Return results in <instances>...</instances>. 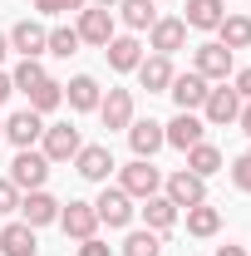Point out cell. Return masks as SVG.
<instances>
[{"label": "cell", "mask_w": 251, "mask_h": 256, "mask_svg": "<svg viewBox=\"0 0 251 256\" xmlns=\"http://www.w3.org/2000/svg\"><path fill=\"white\" fill-rule=\"evenodd\" d=\"M50 168H54V162L44 158V153L20 148V153H15V162H10V182H15L20 192H40L44 182H50Z\"/></svg>", "instance_id": "obj_1"}, {"label": "cell", "mask_w": 251, "mask_h": 256, "mask_svg": "<svg viewBox=\"0 0 251 256\" xmlns=\"http://www.w3.org/2000/svg\"><path fill=\"white\" fill-rule=\"evenodd\" d=\"M162 197L182 212V207H197V202H207V178H197V172H188V168H178L168 182H162Z\"/></svg>", "instance_id": "obj_2"}, {"label": "cell", "mask_w": 251, "mask_h": 256, "mask_svg": "<svg viewBox=\"0 0 251 256\" xmlns=\"http://www.w3.org/2000/svg\"><path fill=\"white\" fill-rule=\"evenodd\" d=\"M118 188L128 192V197H153V192H162V172L153 168V158H133L118 172Z\"/></svg>", "instance_id": "obj_3"}, {"label": "cell", "mask_w": 251, "mask_h": 256, "mask_svg": "<svg viewBox=\"0 0 251 256\" xmlns=\"http://www.w3.org/2000/svg\"><path fill=\"white\" fill-rule=\"evenodd\" d=\"M182 44H188V25H182L178 15H158V20H153V30H148V50L172 60Z\"/></svg>", "instance_id": "obj_4"}, {"label": "cell", "mask_w": 251, "mask_h": 256, "mask_svg": "<svg viewBox=\"0 0 251 256\" xmlns=\"http://www.w3.org/2000/svg\"><path fill=\"white\" fill-rule=\"evenodd\" d=\"M192 69H197L207 84H212V79L226 84V74H232V50L217 44V40H212V44H197V50H192Z\"/></svg>", "instance_id": "obj_5"}, {"label": "cell", "mask_w": 251, "mask_h": 256, "mask_svg": "<svg viewBox=\"0 0 251 256\" xmlns=\"http://www.w3.org/2000/svg\"><path fill=\"white\" fill-rule=\"evenodd\" d=\"M168 94H172V104H178V114H197V108L207 104V79H202L197 69H188V74H172Z\"/></svg>", "instance_id": "obj_6"}, {"label": "cell", "mask_w": 251, "mask_h": 256, "mask_svg": "<svg viewBox=\"0 0 251 256\" xmlns=\"http://www.w3.org/2000/svg\"><path fill=\"white\" fill-rule=\"evenodd\" d=\"M60 207H64V202H54V197H50V192L40 188V192H25V197H20V207H15V212H20V222H25V226H34V232H40V226H50V222H60Z\"/></svg>", "instance_id": "obj_7"}, {"label": "cell", "mask_w": 251, "mask_h": 256, "mask_svg": "<svg viewBox=\"0 0 251 256\" xmlns=\"http://www.w3.org/2000/svg\"><path fill=\"white\" fill-rule=\"evenodd\" d=\"M60 226H64V236H74V242H89L98 232V212H94V202H64L60 207Z\"/></svg>", "instance_id": "obj_8"}, {"label": "cell", "mask_w": 251, "mask_h": 256, "mask_svg": "<svg viewBox=\"0 0 251 256\" xmlns=\"http://www.w3.org/2000/svg\"><path fill=\"white\" fill-rule=\"evenodd\" d=\"M162 143L168 148H197V143H207V124L197 118V114H178L172 124H162Z\"/></svg>", "instance_id": "obj_9"}, {"label": "cell", "mask_w": 251, "mask_h": 256, "mask_svg": "<svg viewBox=\"0 0 251 256\" xmlns=\"http://www.w3.org/2000/svg\"><path fill=\"white\" fill-rule=\"evenodd\" d=\"M79 40L84 44H94V50H104L108 40H114V10H104V5H94V10H79Z\"/></svg>", "instance_id": "obj_10"}, {"label": "cell", "mask_w": 251, "mask_h": 256, "mask_svg": "<svg viewBox=\"0 0 251 256\" xmlns=\"http://www.w3.org/2000/svg\"><path fill=\"white\" fill-rule=\"evenodd\" d=\"M202 114H207V124H236V114H242V94L232 89V84H217V89H207V104H202Z\"/></svg>", "instance_id": "obj_11"}, {"label": "cell", "mask_w": 251, "mask_h": 256, "mask_svg": "<svg viewBox=\"0 0 251 256\" xmlns=\"http://www.w3.org/2000/svg\"><path fill=\"white\" fill-rule=\"evenodd\" d=\"M40 143H44V158H50V162H69L79 148H84V143H79V128H74V124H50Z\"/></svg>", "instance_id": "obj_12"}, {"label": "cell", "mask_w": 251, "mask_h": 256, "mask_svg": "<svg viewBox=\"0 0 251 256\" xmlns=\"http://www.w3.org/2000/svg\"><path fill=\"white\" fill-rule=\"evenodd\" d=\"M94 212H98L104 226H128V222H133V197H128L124 188H104L98 202H94Z\"/></svg>", "instance_id": "obj_13"}, {"label": "cell", "mask_w": 251, "mask_h": 256, "mask_svg": "<svg viewBox=\"0 0 251 256\" xmlns=\"http://www.w3.org/2000/svg\"><path fill=\"white\" fill-rule=\"evenodd\" d=\"M5 138H10L15 148H34V143L44 138V118H40L34 108H20V114L5 118Z\"/></svg>", "instance_id": "obj_14"}, {"label": "cell", "mask_w": 251, "mask_h": 256, "mask_svg": "<svg viewBox=\"0 0 251 256\" xmlns=\"http://www.w3.org/2000/svg\"><path fill=\"white\" fill-rule=\"evenodd\" d=\"M104 60H108V69H118V74L138 69V64H143V44H138V34H114V40L104 44Z\"/></svg>", "instance_id": "obj_15"}, {"label": "cell", "mask_w": 251, "mask_h": 256, "mask_svg": "<svg viewBox=\"0 0 251 256\" xmlns=\"http://www.w3.org/2000/svg\"><path fill=\"white\" fill-rule=\"evenodd\" d=\"M74 168H79V178H89V182H108V172H114V153H108L104 143H89V148L74 153Z\"/></svg>", "instance_id": "obj_16"}, {"label": "cell", "mask_w": 251, "mask_h": 256, "mask_svg": "<svg viewBox=\"0 0 251 256\" xmlns=\"http://www.w3.org/2000/svg\"><path fill=\"white\" fill-rule=\"evenodd\" d=\"M98 118H104V128H128L133 124V89H108L98 98Z\"/></svg>", "instance_id": "obj_17"}, {"label": "cell", "mask_w": 251, "mask_h": 256, "mask_svg": "<svg viewBox=\"0 0 251 256\" xmlns=\"http://www.w3.org/2000/svg\"><path fill=\"white\" fill-rule=\"evenodd\" d=\"M128 148H133V158H153L162 148V124L158 118H133L128 124Z\"/></svg>", "instance_id": "obj_18"}, {"label": "cell", "mask_w": 251, "mask_h": 256, "mask_svg": "<svg viewBox=\"0 0 251 256\" xmlns=\"http://www.w3.org/2000/svg\"><path fill=\"white\" fill-rule=\"evenodd\" d=\"M64 98H69V108H74V114H89V108H98L104 89H98L94 74H74V79L64 84Z\"/></svg>", "instance_id": "obj_19"}, {"label": "cell", "mask_w": 251, "mask_h": 256, "mask_svg": "<svg viewBox=\"0 0 251 256\" xmlns=\"http://www.w3.org/2000/svg\"><path fill=\"white\" fill-rule=\"evenodd\" d=\"M44 44H50V30H44V25H34V20H20V25L10 30V50H20L25 60H40V54H44Z\"/></svg>", "instance_id": "obj_20"}, {"label": "cell", "mask_w": 251, "mask_h": 256, "mask_svg": "<svg viewBox=\"0 0 251 256\" xmlns=\"http://www.w3.org/2000/svg\"><path fill=\"white\" fill-rule=\"evenodd\" d=\"M138 84H143L148 94H168V84H172V60H168V54H148V60L138 64Z\"/></svg>", "instance_id": "obj_21"}, {"label": "cell", "mask_w": 251, "mask_h": 256, "mask_svg": "<svg viewBox=\"0 0 251 256\" xmlns=\"http://www.w3.org/2000/svg\"><path fill=\"white\" fill-rule=\"evenodd\" d=\"M222 20H226V5L222 0H188V15H182L188 30H217Z\"/></svg>", "instance_id": "obj_22"}, {"label": "cell", "mask_w": 251, "mask_h": 256, "mask_svg": "<svg viewBox=\"0 0 251 256\" xmlns=\"http://www.w3.org/2000/svg\"><path fill=\"white\" fill-rule=\"evenodd\" d=\"M40 252V242H34V226L25 222H10L0 232V256H34Z\"/></svg>", "instance_id": "obj_23"}, {"label": "cell", "mask_w": 251, "mask_h": 256, "mask_svg": "<svg viewBox=\"0 0 251 256\" xmlns=\"http://www.w3.org/2000/svg\"><path fill=\"white\" fill-rule=\"evenodd\" d=\"M217 34H222L217 44H226L232 54H236V50H251V15H226L217 25Z\"/></svg>", "instance_id": "obj_24"}, {"label": "cell", "mask_w": 251, "mask_h": 256, "mask_svg": "<svg viewBox=\"0 0 251 256\" xmlns=\"http://www.w3.org/2000/svg\"><path fill=\"white\" fill-rule=\"evenodd\" d=\"M143 222H148V232H168V226L178 222V207L162 192H153V197H143Z\"/></svg>", "instance_id": "obj_25"}, {"label": "cell", "mask_w": 251, "mask_h": 256, "mask_svg": "<svg viewBox=\"0 0 251 256\" xmlns=\"http://www.w3.org/2000/svg\"><path fill=\"white\" fill-rule=\"evenodd\" d=\"M118 20H124L128 30H153L158 5L153 0H118Z\"/></svg>", "instance_id": "obj_26"}, {"label": "cell", "mask_w": 251, "mask_h": 256, "mask_svg": "<svg viewBox=\"0 0 251 256\" xmlns=\"http://www.w3.org/2000/svg\"><path fill=\"white\" fill-rule=\"evenodd\" d=\"M217 226H222V212L212 207V202L188 207V232H192V236H217Z\"/></svg>", "instance_id": "obj_27"}, {"label": "cell", "mask_w": 251, "mask_h": 256, "mask_svg": "<svg viewBox=\"0 0 251 256\" xmlns=\"http://www.w3.org/2000/svg\"><path fill=\"white\" fill-rule=\"evenodd\" d=\"M60 104H64V84H54V79H40V84L30 89V108L40 114V118H44L50 108H60Z\"/></svg>", "instance_id": "obj_28"}, {"label": "cell", "mask_w": 251, "mask_h": 256, "mask_svg": "<svg viewBox=\"0 0 251 256\" xmlns=\"http://www.w3.org/2000/svg\"><path fill=\"white\" fill-rule=\"evenodd\" d=\"M188 172H197V178H212V172H222V153L212 148V143H197V148H188Z\"/></svg>", "instance_id": "obj_29"}, {"label": "cell", "mask_w": 251, "mask_h": 256, "mask_svg": "<svg viewBox=\"0 0 251 256\" xmlns=\"http://www.w3.org/2000/svg\"><path fill=\"white\" fill-rule=\"evenodd\" d=\"M79 44H84V40H79V30H74V25H54L44 50H50V54H60V60H69V54H79Z\"/></svg>", "instance_id": "obj_30"}, {"label": "cell", "mask_w": 251, "mask_h": 256, "mask_svg": "<svg viewBox=\"0 0 251 256\" xmlns=\"http://www.w3.org/2000/svg\"><path fill=\"white\" fill-rule=\"evenodd\" d=\"M40 79H50V74H44V64H40V60H20V64H15V74H10V84H15L20 94H30V89L40 84Z\"/></svg>", "instance_id": "obj_31"}, {"label": "cell", "mask_w": 251, "mask_h": 256, "mask_svg": "<svg viewBox=\"0 0 251 256\" xmlns=\"http://www.w3.org/2000/svg\"><path fill=\"white\" fill-rule=\"evenodd\" d=\"M124 256H162V242H158V232H128Z\"/></svg>", "instance_id": "obj_32"}, {"label": "cell", "mask_w": 251, "mask_h": 256, "mask_svg": "<svg viewBox=\"0 0 251 256\" xmlns=\"http://www.w3.org/2000/svg\"><path fill=\"white\" fill-rule=\"evenodd\" d=\"M232 182H236V192H251V148L232 162Z\"/></svg>", "instance_id": "obj_33"}, {"label": "cell", "mask_w": 251, "mask_h": 256, "mask_svg": "<svg viewBox=\"0 0 251 256\" xmlns=\"http://www.w3.org/2000/svg\"><path fill=\"white\" fill-rule=\"evenodd\" d=\"M15 207H20V188H15L10 178H0V217H10Z\"/></svg>", "instance_id": "obj_34"}, {"label": "cell", "mask_w": 251, "mask_h": 256, "mask_svg": "<svg viewBox=\"0 0 251 256\" xmlns=\"http://www.w3.org/2000/svg\"><path fill=\"white\" fill-rule=\"evenodd\" d=\"M79 256H114V246L98 242V236H89V242H79Z\"/></svg>", "instance_id": "obj_35"}, {"label": "cell", "mask_w": 251, "mask_h": 256, "mask_svg": "<svg viewBox=\"0 0 251 256\" xmlns=\"http://www.w3.org/2000/svg\"><path fill=\"white\" fill-rule=\"evenodd\" d=\"M232 89H236V94H242V98H251V69H242V74L232 79Z\"/></svg>", "instance_id": "obj_36"}, {"label": "cell", "mask_w": 251, "mask_h": 256, "mask_svg": "<svg viewBox=\"0 0 251 256\" xmlns=\"http://www.w3.org/2000/svg\"><path fill=\"white\" fill-rule=\"evenodd\" d=\"M34 10H40V15H64L60 0H34Z\"/></svg>", "instance_id": "obj_37"}, {"label": "cell", "mask_w": 251, "mask_h": 256, "mask_svg": "<svg viewBox=\"0 0 251 256\" xmlns=\"http://www.w3.org/2000/svg\"><path fill=\"white\" fill-rule=\"evenodd\" d=\"M236 124H242V133H246V138H251V98H246V104H242V114H236Z\"/></svg>", "instance_id": "obj_38"}, {"label": "cell", "mask_w": 251, "mask_h": 256, "mask_svg": "<svg viewBox=\"0 0 251 256\" xmlns=\"http://www.w3.org/2000/svg\"><path fill=\"white\" fill-rule=\"evenodd\" d=\"M10 94H15V84H10V74H0V104H5Z\"/></svg>", "instance_id": "obj_39"}, {"label": "cell", "mask_w": 251, "mask_h": 256, "mask_svg": "<svg viewBox=\"0 0 251 256\" xmlns=\"http://www.w3.org/2000/svg\"><path fill=\"white\" fill-rule=\"evenodd\" d=\"M217 256H246L242 246H217Z\"/></svg>", "instance_id": "obj_40"}, {"label": "cell", "mask_w": 251, "mask_h": 256, "mask_svg": "<svg viewBox=\"0 0 251 256\" xmlns=\"http://www.w3.org/2000/svg\"><path fill=\"white\" fill-rule=\"evenodd\" d=\"M5 54H10V34H0V60H5Z\"/></svg>", "instance_id": "obj_41"}, {"label": "cell", "mask_w": 251, "mask_h": 256, "mask_svg": "<svg viewBox=\"0 0 251 256\" xmlns=\"http://www.w3.org/2000/svg\"><path fill=\"white\" fill-rule=\"evenodd\" d=\"M64 10H84V0H60Z\"/></svg>", "instance_id": "obj_42"}, {"label": "cell", "mask_w": 251, "mask_h": 256, "mask_svg": "<svg viewBox=\"0 0 251 256\" xmlns=\"http://www.w3.org/2000/svg\"><path fill=\"white\" fill-rule=\"evenodd\" d=\"M94 5H104V10H108V5H118V0H94Z\"/></svg>", "instance_id": "obj_43"}, {"label": "cell", "mask_w": 251, "mask_h": 256, "mask_svg": "<svg viewBox=\"0 0 251 256\" xmlns=\"http://www.w3.org/2000/svg\"><path fill=\"white\" fill-rule=\"evenodd\" d=\"M0 138H5V118H0Z\"/></svg>", "instance_id": "obj_44"}]
</instances>
